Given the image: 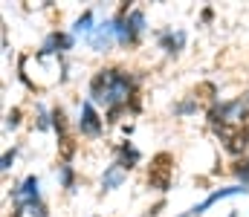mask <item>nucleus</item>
I'll use <instances>...</instances> for the list:
<instances>
[{
	"label": "nucleus",
	"instance_id": "f257e3e1",
	"mask_svg": "<svg viewBox=\"0 0 249 217\" xmlns=\"http://www.w3.org/2000/svg\"><path fill=\"white\" fill-rule=\"evenodd\" d=\"M133 75L116 67H107V70H99L90 81V101L93 104H105L107 110L113 107H127V101L133 99Z\"/></svg>",
	"mask_w": 249,
	"mask_h": 217
},
{
	"label": "nucleus",
	"instance_id": "f03ea898",
	"mask_svg": "<svg viewBox=\"0 0 249 217\" xmlns=\"http://www.w3.org/2000/svg\"><path fill=\"white\" fill-rule=\"evenodd\" d=\"M78 131H81V136H90V139H99V136H102V131H105V125H102V119H99V113H96V107H93V101H90V99H84V101H81Z\"/></svg>",
	"mask_w": 249,
	"mask_h": 217
},
{
	"label": "nucleus",
	"instance_id": "7ed1b4c3",
	"mask_svg": "<svg viewBox=\"0 0 249 217\" xmlns=\"http://www.w3.org/2000/svg\"><path fill=\"white\" fill-rule=\"evenodd\" d=\"M116 41V29H113V20H105V23H96V29L87 35V47L93 52H107Z\"/></svg>",
	"mask_w": 249,
	"mask_h": 217
},
{
	"label": "nucleus",
	"instance_id": "20e7f679",
	"mask_svg": "<svg viewBox=\"0 0 249 217\" xmlns=\"http://www.w3.org/2000/svg\"><path fill=\"white\" fill-rule=\"evenodd\" d=\"M247 191H249V188H247V185H241V183H238V185H229V188H217V191H212L203 203L191 206L186 215H180V217H200V215H206V209H209V206H214L217 200H223V197H235V194H247Z\"/></svg>",
	"mask_w": 249,
	"mask_h": 217
},
{
	"label": "nucleus",
	"instance_id": "39448f33",
	"mask_svg": "<svg viewBox=\"0 0 249 217\" xmlns=\"http://www.w3.org/2000/svg\"><path fill=\"white\" fill-rule=\"evenodd\" d=\"M75 47V35L72 32H53L47 41H44V50L41 55H53V52H70Z\"/></svg>",
	"mask_w": 249,
	"mask_h": 217
},
{
	"label": "nucleus",
	"instance_id": "423d86ee",
	"mask_svg": "<svg viewBox=\"0 0 249 217\" xmlns=\"http://www.w3.org/2000/svg\"><path fill=\"white\" fill-rule=\"evenodd\" d=\"M186 38H188L186 29H177V32H174V29H165V32L160 35V47H162L168 55H177V52L186 47Z\"/></svg>",
	"mask_w": 249,
	"mask_h": 217
},
{
	"label": "nucleus",
	"instance_id": "0eeeda50",
	"mask_svg": "<svg viewBox=\"0 0 249 217\" xmlns=\"http://www.w3.org/2000/svg\"><path fill=\"white\" fill-rule=\"evenodd\" d=\"M124 177H127V171H124L119 162H113V165H107L105 168V174H102V188L105 191H113V188H122Z\"/></svg>",
	"mask_w": 249,
	"mask_h": 217
},
{
	"label": "nucleus",
	"instance_id": "6e6552de",
	"mask_svg": "<svg viewBox=\"0 0 249 217\" xmlns=\"http://www.w3.org/2000/svg\"><path fill=\"white\" fill-rule=\"evenodd\" d=\"M139 159H142V153H139V148L133 142H122L119 145V165H122L124 171H130V168H136L139 165Z\"/></svg>",
	"mask_w": 249,
	"mask_h": 217
},
{
	"label": "nucleus",
	"instance_id": "1a4fd4ad",
	"mask_svg": "<svg viewBox=\"0 0 249 217\" xmlns=\"http://www.w3.org/2000/svg\"><path fill=\"white\" fill-rule=\"evenodd\" d=\"M93 17H96V15H93V9H87V12L72 23V35H90V32L96 29V26H93Z\"/></svg>",
	"mask_w": 249,
	"mask_h": 217
},
{
	"label": "nucleus",
	"instance_id": "9d476101",
	"mask_svg": "<svg viewBox=\"0 0 249 217\" xmlns=\"http://www.w3.org/2000/svg\"><path fill=\"white\" fill-rule=\"evenodd\" d=\"M58 183H61L64 188H70V191H72V185H75V171H72V165H70V162L58 165Z\"/></svg>",
	"mask_w": 249,
	"mask_h": 217
},
{
	"label": "nucleus",
	"instance_id": "9b49d317",
	"mask_svg": "<svg viewBox=\"0 0 249 217\" xmlns=\"http://www.w3.org/2000/svg\"><path fill=\"white\" fill-rule=\"evenodd\" d=\"M53 128H55V134L67 139V116H64V107H55L53 110Z\"/></svg>",
	"mask_w": 249,
	"mask_h": 217
},
{
	"label": "nucleus",
	"instance_id": "f8f14e48",
	"mask_svg": "<svg viewBox=\"0 0 249 217\" xmlns=\"http://www.w3.org/2000/svg\"><path fill=\"white\" fill-rule=\"evenodd\" d=\"M127 20H130V26L136 29V35L145 32V12H142V9H133V12L127 15Z\"/></svg>",
	"mask_w": 249,
	"mask_h": 217
},
{
	"label": "nucleus",
	"instance_id": "ddd939ff",
	"mask_svg": "<svg viewBox=\"0 0 249 217\" xmlns=\"http://www.w3.org/2000/svg\"><path fill=\"white\" fill-rule=\"evenodd\" d=\"M18 125H20V107H12V110L6 113V128H12V131H15Z\"/></svg>",
	"mask_w": 249,
	"mask_h": 217
},
{
	"label": "nucleus",
	"instance_id": "4468645a",
	"mask_svg": "<svg viewBox=\"0 0 249 217\" xmlns=\"http://www.w3.org/2000/svg\"><path fill=\"white\" fill-rule=\"evenodd\" d=\"M197 110V101H183V104H177L174 107V113L177 116H188V113H194Z\"/></svg>",
	"mask_w": 249,
	"mask_h": 217
},
{
	"label": "nucleus",
	"instance_id": "2eb2a0df",
	"mask_svg": "<svg viewBox=\"0 0 249 217\" xmlns=\"http://www.w3.org/2000/svg\"><path fill=\"white\" fill-rule=\"evenodd\" d=\"M15 153H18V148H12V150H6V153H3V165H0L3 171H9V168H12V162H15Z\"/></svg>",
	"mask_w": 249,
	"mask_h": 217
},
{
	"label": "nucleus",
	"instance_id": "dca6fc26",
	"mask_svg": "<svg viewBox=\"0 0 249 217\" xmlns=\"http://www.w3.org/2000/svg\"><path fill=\"white\" fill-rule=\"evenodd\" d=\"M247 101H249V99H247Z\"/></svg>",
	"mask_w": 249,
	"mask_h": 217
}]
</instances>
